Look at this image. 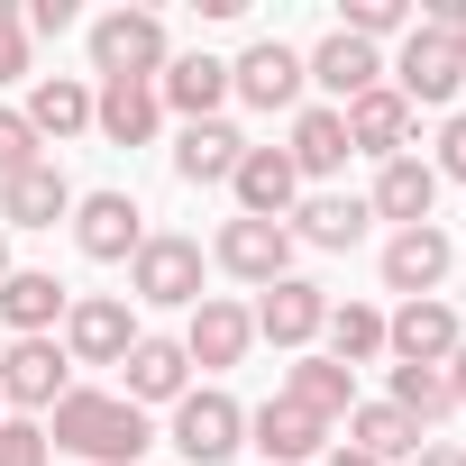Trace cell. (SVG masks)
<instances>
[{
  "label": "cell",
  "mask_w": 466,
  "mask_h": 466,
  "mask_svg": "<svg viewBox=\"0 0 466 466\" xmlns=\"http://www.w3.org/2000/svg\"><path fill=\"white\" fill-rule=\"evenodd\" d=\"M46 420H56L46 439H56V448H74L83 466H128L137 448H156V430H147V411H137L128 393H92V384H74Z\"/></svg>",
  "instance_id": "cell-1"
},
{
  "label": "cell",
  "mask_w": 466,
  "mask_h": 466,
  "mask_svg": "<svg viewBox=\"0 0 466 466\" xmlns=\"http://www.w3.org/2000/svg\"><path fill=\"white\" fill-rule=\"evenodd\" d=\"M165 65H174V46H165L156 10H101L92 19V74L101 83H156Z\"/></svg>",
  "instance_id": "cell-2"
},
{
  "label": "cell",
  "mask_w": 466,
  "mask_h": 466,
  "mask_svg": "<svg viewBox=\"0 0 466 466\" xmlns=\"http://www.w3.org/2000/svg\"><path fill=\"white\" fill-rule=\"evenodd\" d=\"M128 293L137 302H156V311H192L201 302V238H147L137 257H128Z\"/></svg>",
  "instance_id": "cell-3"
},
{
  "label": "cell",
  "mask_w": 466,
  "mask_h": 466,
  "mask_svg": "<svg viewBox=\"0 0 466 466\" xmlns=\"http://www.w3.org/2000/svg\"><path fill=\"white\" fill-rule=\"evenodd\" d=\"M210 266L266 293V284H284V275H293V228H284V219H228L219 238H210Z\"/></svg>",
  "instance_id": "cell-4"
},
{
  "label": "cell",
  "mask_w": 466,
  "mask_h": 466,
  "mask_svg": "<svg viewBox=\"0 0 466 466\" xmlns=\"http://www.w3.org/2000/svg\"><path fill=\"white\" fill-rule=\"evenodd\" d=\"M384 74H393V92H402L411 110H448V101L466 92V74H457V46H448L439 28H420V19H411V37H402V56H393Z\"/></svg>",
  "instance_id": "cell-5"
},
{
  "label": "cell",
  "mask_w": 466,
  "mask_h": 466,
  "mask_svg": "<svg viewBox=\"0 0 466 466\" xmlns=\"http://www.w3.org/2000/svg\"><path fill=\"white\" fill-rule=\"evenodd\" d=\"M137 339H147V329H137V311H128L119 293H83V302L65 311V357H74V366H128Z\"/></svg>",
  "instance_id": "cell-6"
},
{
  "label": "cell",
  "mask_w": 466,
  "mask_h": 466,
  "mask_svg": "<svg viewBox=\"0 0 466 466\" xmlns=\"http://www.w3.org/2000/svg\"><path fill=\"white\" fill-rule=\"evenodd\" d=\"M74 248H83L92 266H128V257L147 248V210H137L128 192H83V201H74Z\"/></svg>",
  "instance_id": "cell-7"
},
{
  "label": "cell",
  "mask_w": 466,
  "mask_h": 466,
  "mask_svg": "<svg viewBox=\"0 0 466 466\" xmlns=\"http://www.w3.org/2000/svg\"><path fill=\"white\" fill-rule=\"evenodd\" d=\"M74 357L56 348V339H10V348H0V402H19V411H56L74 384Z\"/></svg>",
  "instance_id": "cell-8"
},
{
  "label": "cell",
  "mask_w": 466,
  "mask_h": 466,
  "mask_svg": "<svg viewBox=\"0 0 466 466\" xmlns=\"http://www.w3.org/2000/svg\"><path fill=\"white\" fill-rule=\"evenodd\" d=\"M448 266H457V248H448V228H430V219L384 238V293H402V302H430L448 284Z\"/></svg>",
  "instance_id": "cell-9"
},
{
  "label": "cell",
  "mask_w": 466,
  "mask_h": 466,
  "mask_svg": "<svg viewBox=\"0 0 466 466\" xmlns=\"http://www.w3.org/2000/svg\"><path fill=\"white\" fill-rule=\"evenodd\" d=\"M238 439H248V411L228 402L219 384H201V393H183V402H174V448H183L192 466H219Z\"/></svg>",
  "instance_id": "cell-10"
},
{
  "label": "cell",
  "mask_w": 466,
  "mask_h": 466,
  "mask_svg": "<svg viewBox=\"0 0 466 466\" xmlns=\"http://www.w3.org/2000/svg\"><path fill=\"white\" fill-rule=\"evenodd\" d=\"M339 119H348V156H375V165H393V156H411V119H420V110H411L393 83H375V92H357Z\"/></svg>",
  "instance_id": "cell-11"
},
{
  "label": "cell",
  "mask_w": 466,
  "mask_h": 466,
  "mask_svg": "<svg viewBox=\"0 0 466 466\" xmlns=\"http://www.w3.org/2000/svg\"><path fill=\"white\" fill-rule=\"evenodd\" d=\"M228 92H238L248 110H293V101H302V46L257 37L238 65H228Z\"/></svg>",
  "instance_id": "cell-12"
},
{
  "label": "cell",
  "mask_w": 466,
  "mask_h": 466,
  "mask_svg": "<svg viewBox=\"0 0 466 466\" xmlns=\"http://www.w3.org/2000/svg\"><path fill=\"white\" fill-rule=\"evenodd\" d=\"M302 83H320V92H329V110H348L357 92H375V83H384V56H375L366 37L329 28V37H320V46L302 56Z\"/></svg>",
  "instance_id": "cell-13"
},
{
  "label": "cell",
  "mask_w": 466,
  "mask_h": 466,
  "mask_svg": "<svg viewBox=\"0 0 466 466\" xmlns=\"http://www.w3.org/2000/svg\"><path fill=\"white\" fill-rule=\"evenodd\" d=\"M248 320H257V339H275V348H293V357H302V348L329 329V293H320V284H302V275H284V284H266V302H257Z\"/></svg>",
  "instance_id": "cell-14"
},
{
  "label": "cell",
  "mask_w": 466,
  "mask_h": 466,
  "mask_svg": "<svg viewBox=\"0 0 466 466\" xmlns=\"http://www.w3.org/2000/svg\"><path fill=\"white\" fill-rule=\"evenodd\" d=\"M248 348H257L248 302H228V293H201V302H192V320H183V357H192V366H238Z\"/></svg>",
  "instance_id": "cell-15"
},
{
  "label": "cell",
  "mask_w": 466,
  "mask_h": 466,
  "mask_svg": "<svg viewBox=\"0 0 466 466\" xmlns=\"http://www.w3.org/2000/svg\"><path fill=\"white\" fill-rule=\"evenodd\" d=\"M384 348H393L402 366H448V357L466 348V329H457V311L430 293V302H402V311L384 320Z\"/></svg>",
  "instance_id": "cell-16"
},
{
  "label": "cell",
  "mask_w": 466,
  "mask_h": 466,
  "mask_svg": "<svg viewBox=\"0 0 466 466\" xmlns=\"http://www.w3.org/2000/svg\"><path fill=\"white\" fill-rule=\"evenodd\" d=\"M56 219H74V183L56 156H37L28 174L0 183V228H56Z\"/></svg>",
  "instance_id": "cell-17"
},
{
  "label": "cell",
  "mask_w": 466,
  "mask_h": 466,
  "mask_svg": "<svg viewBox=\"0 0 466 466\" xmlns=\"http://www.w3.org/2000/svg\"><path fill=\"white\" fill-rule=\"evenodd\" d=\"M228 192H238V219H284L302 201V174H293L284 147H248L238 174H228Z\"/></svg>",
  "instance_id": "cell-18"
},
{
  "label": "cell",
  "mask_w": 466,
  "mask_h": 466,
  "mask_svg": "<svg viewBox=\"0 0 466 466\" xmlns=\"http://www.w3.org/2000/svg\"><path fill=\"white\" fill-rule=\"evenodd\" d=\"M65 311H74V293H65L56 275H37V266H10V275H0V320H10L19 339H56Z\"/></svg>",
  "instance_id": "cell-19"
},
{
  "label": "cell",
  "mask_w": 466,
  "mask_h": 466,
  "mask_svg": "<svg viewBox=\"0 0 466 466\" xmlns=\"http://www.w3.org/2000/svg\"><path fill=\"white\" fill-rule=\"evenodd\" d=\"M156 101L183 110V128H192V119H219V101H228V65H219V56H174V65L156 74Z\"/></svg>",
  "instance_id": "cell-20"
},
{
  "label": "cell",
  "mask_w": 466,
  "mask_h": 466,
  "mask_svg": "<svg viewBox=\"0 0 466 466\" xmlns=\"http://www.w3.org/2000/svg\"><path fill=\"white\" fill-rule=\"evenodd\" d=\"M430 201H439L430 156H393V165L375 174V192H366V210H375V219H393V228H420V219H430Z\"/></svg>",
  "instance_id": "cell-21"
},
{
  "label": "cell",
  "mask_w": 466,
  "mask_h": 466,
  "mask_svg": "<svg viewBox=\"0 0 466 466\" xmlns=\"http://www.w3.org/2000/svg\"><path fill=\"white\" fill-rule=\"evenodd\" d=\"M284 402H302L311 420H348V411H357V375H348L339 357H311V348H302V357L284 366Z\"/></svg>",
  "instance_id": "cell-22"
},
{
  "label": "cell",
  "mask_w": 466,
  "mask_h": 466,
  "mask_svg": "<svg viewBox=\"0 0 466 466\" xmlns=\"http://www.w3.org/2000/svg\"><path fill=\"white\" fill-rule=\"evenodd\" d=\"M248 430H257V448H266V466H302V457H320L329 448V420H311L302 402H266V411H248Z\"/></svg>",
  "instance_id": "cell-23"
},
{
  "label": "cell",
  "mask_w": 466,
  "mask_h": 466,
  "mask_svg": "<svg viewBox=\"0 0 466 466\" xmlns=\"http://www.w3.org/2000/svg\"><path fill=\"white\" fill-rule=\"evenodd\" d=\"M156 119H165L156 83H101V92H92V128H101L110 147H147V137H156Z\"/></svg>",
  "instance_id": "cell-24"
},
{
  "label": "cell",
  "mask_w": 466,
  "mask_h": 466,
  "mask_svg": "<svg viewBox=\"0 0 466 466\" xmlns=\"http://www.w3.org/2000/svg\"><path fill=\"white\" fill-rule=\"evenodd\" d=\"M183 393H192L183 339H137V348H128V402L147 411V402H183Z\"/></svg>",
  "instance_id": "cell-25"
},
{
  "label": "cell",
  "mask_w": 466,
  "mask_h": 466,
  "mask_svg": "<svg viewBox=\"0 0 466 466\" xmlns=\"http://www.w3.org/2000/svg\"><path fill=\"white\" fill-rule=\"evenodd\" d=\"M348 448L375 457V466H393V457H420L430 430H420L411 411H393V402H357V411H348Z\"/></svg>",
  "instance_id": "cell-26"
},
{
  "label": "cell",
  "mask_w": 466,
  "mask_h": 466,
  "mask_svg": "<svg viewBox=\"0 0 466 466\" xmlns=\"http://www.w3.org/2000/svg\"><path fill=\"white\" fill-rule=\"evenodd\" d=\"M366 219H375V210H366L357 192H311V201H293V238H311V248L339 257V248L366 238Z\"/></svg>",
  "instance_id": "cell-27"
},
{
  "label": "cell",
  "mask_w": 466,
  "mask_h": 466,
  "mask_svg": "<svg viewBox=\"0 0 466 466\" xmlns=\"http://www.w3.org/2000/svg\"><path fill=\"white\" fill-rule=\"evenodd\" d=\"M238 156H248V137L228 128V119H192L183 147H174V174H183V183H228V174H238Z\"/></svg>",
  "instance_id": "cell-28"
},
{
  "label": "cell",
  "mask_w": 466,
  "mask_h": 466,
  "mask_svg": "<svg viewBox=\"0 0 466 466\" xmlns=\"http://www.w3.org/2000/svg\"><path fill=\"white\" fill-rule=\"evenodd\" d=\"M28 128H37V147L46 137H83L92 128V92L74 83V74H46V83H28V110H19Z\"/></svg>",
  "instance_id": "cell-29"
},
{
  "label": "cell",
  "mask_w": 466,
  "mask_h": 466,
  "mask_svg": "<svg viewBox=\"0 0 466 466\" xmlns=\"http://www.w3.org/2000/svg\"><path fill=\"white\" fill-rule=\"evenodd\" d=\"M284 156H293V174L329 183V174L348 165V119H339L329 101H320V110H302V119H293V147H284Z\"/></svg>",
  "instance_id": "cell-30"
},
{
  "label": "cell",
  "mask_w": 466,
  "mask_h": 466,
  "mask_svg": "<svg viewBox=\"0 0 466 466\" xmlns=\"http://www.w3.org/2000/svg\"><path fill=\"white\" fill-rule=\"evenodd\" d=\"M329 357L357 375V366H375L384 357V311H366V302H329Z\"/></svg>",
  "instance_id": "cell-31"
},
{
  "label": "cell",
  "mask_w": 466,
  "mask_h": 466,
  "mask_svg": "<svg viewBox=\"0 0 466 466\" xmlns=\"http://www.w3.org/2000/svg\"><path fill=\"white\" fill-rule=\"evenodd\" d=\"M393 411H411L420 430H430V420H448V411H457L448 366H393Z\"/></svg>",
  "instance_id": "cell-32"
},
{
  "label": "cell",
  "mask_w": 466,
  "mask_h": 466,
  "mask_svg": "<svg viewBox=\"0 0 466 466\" xmlns=\"http://www.w3.org/2000/svg\"><path fill=\"white\" fill-rule=\"evenodd\" d=\"M339 28H348V37H366V46H375V37H393V28L411 37V0H348V19H339Z\"/></svg>",
  "instance_id": "cell-33"
},
{
  "label": "cell",
  "mask_w": 466,
  "mask_h": 466,
  "mask_svg": "<svg viewBox=\"0 0 466 466\" xmlns=\"http://www.w3.org/2000/svg\"><path fill=\"white\" fill-rule=\"evenodd\" d=\"M46 147H37V128L19 119V110H0V183H10V174H28Z\"/></svg>",
  "instance_id": "cell-34"
},
{
  "label": "cell",
  "mask_w": 466,
  "mask_h": 466,
  "mask_svg": "<svg viewBox=\"0 0 466 466\" xmlns=\"http://www.w3.org/2000/svg\"><path fill=\"white\" fill-rule=\"evenodd\" d=\"M0 466H46V430L37 420H0Z\"/></svg>",
  "instance_id": "cell-35"
},
{
  "label": "cell",
  "mask_w": 466,
  "mask_h": 466,
  "mask_svg": "<svg viewBox=\"0 0 466 466\" xmlns=\"http://www.w3.org/2000/svg\"><path fill=\"white\" fill-rule=\"evenodd\" d=\"M430 174H439V183H466V110H448V128H439V156H430Z\"/></svg>",
  "instance_id": "cell-36"
},
{
  "label": "cell",
  "mask_w": 466,
  "mask_h": 466,
  "mask_svg": "<svg viewBox=\"0 0 466 466\" xmlns=\"http://www.w3.org/2000/svg\"><path fill=\"white\" fill-rule=\"evenodd\" d=\"M0 83H28V28L0 19Z\"/></svg>",
  "instance_id": "cell-37"
},
{
  "label": "cell",
  "mask_w": 466,
  "mask_h": 466,
  "mask_svg": "<svg viewBox=\"0 0 466 466\" xmlns=\"http://www.w3.org/2000/svg\"><path fill=\"white\" fill-rule=\"evenodd\" d=\"M19 28H37V37H56V28H74V0H28V19Z\"/></svg>",
  "instance_id": "cell-38"
},
{
  "label": "cell",
  "mask_w": 466,
  "mask_h": 466,
  "mask_svg": "<svg viewBox=\"0 0 466 466\" xmlns=\"http://www.w3.org/2000/svg\"><path fill=\"white\" fill-rule=\"evenodd\" d=\"M448 393H457V411H466V348L448 357Z\"/></svg>",
  "instance_id": "cell-39"
},
{
  "label": "cell",
  "mask_w": 466,
  "mask_h": 466,
  "mask_svg": "<svg viewBox=\"0 0 466 466\" xmlns=\"http://www.w3.org/2000/svg\"><path fill=\"white\" fill-rule=\"evenodd\" d=\"M411 466H466V457H457V448H420Z\"/></svg>",
  "instance_id": "cell-40"
},
{
  "label": "cell",
  "mask_w": 466,
  "mask_h": 466,
  "mask_svg": "<svg viewBox=\"0 0 466 466\" xmlns=\"http://www.w3.org/2000/svg\"><path fill=\"white\" fill-rule=\"evenodd\" d=\"M329 466H375V457H357V448H329Z\"/></svg>",
  "instance_id": "cell-41"
},
{
  "label": "cell",
  "mask_w": 466,
  "mask_h": 466,
  "mask_svg": "<svg viewBox=\"0 0 466 466\" xmlns=\"http://www.w3.org/2000/svg\"><path fill=\"white\" fill-rule=\"evenodd\" d=\"M448 46H457V74H466V28H448Z\"/></svg>",
  "instance_id": "cell-42"
},
{
  "label": "cell",
  "mask_w": 466,
  "mask_h": 466,
  "mask_svg": "<svg viewBox=\"0 0 466 466\" xmlns=\"http://www.w3.org/2000/svg\"><path fill=\"white\" fill-rule=\"evenodd\" d=\"M0 275H10V228H0Z\"/></svg>",
  "instance_id": "cell-43"
},
{
  "label": "cell",
  "mask_w": 466,
  "mask_h": 466,
  "mask_svg": "<svg viewBox=\"0 0 466 466\" xmlns=\"http://www.w3.org/2000/svg\"><path fill=\"white\" fill-rule=\"evenodd\" d=\"M0 19H19V10H10V0H0Z\"/></svg>",
  "instance_id": "cell-44"
}]
</instances>
